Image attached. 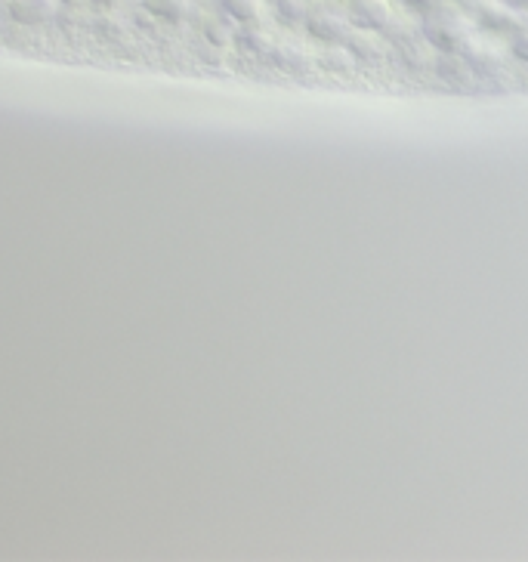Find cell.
Masks as SVG:
<instances>
[{"instance_id": "5", "label": "cell", "mask_w": 528, "mask_h": 562, "mask_svg": "<svg viewBox=\"0 0 528 562\" xmlns=\"http://www.w3.org/2000/svg\"><path fill=\"white\" fill-rule=\"evenodd\" d=\"M56 13V0H13V16L25 25L47 22Z\"/></svg>"}, {"instance_id": "6", "label": "cell", "mask_w": 528, "mask_h": 562, "mask_svg": "<svg viewBox=\"0 0 528 562\" xmlns=\"http://www.w3.org/2000/svg\"><path fill=\"white\" fill-rule=\"evenodd\" d=\"M278 7L291 19H309L315 10H319V0H278Z\"/></svg>"}, {"instance_id": "9", "label": "cell", "mask_w": 528, "mask_h": 562, "mask_svg": "<svg viewBox=\"0 0 528 562\" xmlns=\"http://www.w3.org/2000/svg\"><path fill=\"white\" fill-rule=\"evenodd\" d=\"M516 50H519L522 56H528V31H522V34H519V41H516Z\"/></svg>"}, {"instance_id": "8", "label": "cell", "mask_w": 528, "mask_h": 562, "mask_svg": "<svg viewBox=\"0 0 528 562\" xmlns=\"http://www.w3.org/2000/svg\"><path fill=\"white\" fill-rule=\"evenodd\" d=\"M149 4H152V10L161 13V16H176V13L183 10L180 0H149Z\"/></svg>"}, {"instance_id": "1", "label": "cell", "mask_w": 528, "mask_h": 562, "mask_svg": "<svg viewBox=\"0 0 528 562\" xmlns=\"http://www.w3.org/2000/svg\"><path fill=\"white\" fill-rule=\"evenodd\" d=\"M427 28L436 34V38L445 41H467L473 34V22L464 10H451V7H436Z\"/></svg>"}, {"instance_id": "7", "label": "cell", "mask_w": 528, "mask_h": 562, "mask_svg": "<svg viewBox=\"0 0 528 562\" xmlns=\"http://www.w3.org/2000/svg\"><path fill=\"white\" fill-rule=\"evenodd\" d=\"M226 10L238 19H257L263 13V0H226Z\"/></svg>"}, {"instance_id": "3", "label": "cell", "mask_w": 528, "mask_h": 562, "mask_svg": "<svg viewBox=\"0 0 528 562\" xmlns=\"http://www.w3.org/2000/svg\"><path fill=\"white\" fill-rule=\"evenodd\" d=\"M396 7L393 0H352V19H359L368 28H383L393 22Z\"/></svg>"}, {"instance_id": "2", "label": "cell", "mask_w": 528, "mask_h": 562, "mask_svg": "<svg viewBox=\"0 0 528 562\" xmlns=\"http://www.w3.org/2000/svg\"><path fill=\"white\" fill-rule=\"evenodd\" d=\"M309 28L312 34H319V38H346L352 31V16H346L343 10H328V7H319L312 16H309Z\"/></svg>"}, {"instance_id": "10", "label": "cell", "mask_w": 528, "mask_h": 562, "mask_svg": "<svg viewBox=\"0 0 528 562\" xmlns=\"http://www.w3.org/2000/svg\"><path fill=\"white\" fill-rule=\"evenodd\" d=\"M417 4H436V0H417Z\"/></svg>"}, {"instance_id": "4", "label": "cell", "mask_w": 528, "mask_h": 562, "mask_svg": "<svg viewBox=\"0 0 528 562\" xmlns=\"http://www.w3.org/2000/svg\"><path fill=\"white\" fill-rule=\"evenodd\" d=\"M346 44H349L352 53L362 56V59H377L383 53V41H380L377 28H368V25L359 28V31H349L346 34Z\"/></svg>"}]
</instances>
